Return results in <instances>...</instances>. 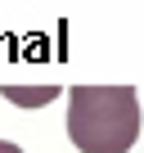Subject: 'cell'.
<instances>
[{
  "mask_svg": "<svg viewBox=\"0 0 144 153\" xmlns=\"http://www.w3.org/2000/svg\"><path fill=\"white\" fill-rule=\"evenodd\" d=\"M68 140L81 153H131L140 140V99L131 86L68 90Z\"/></svg>",
  "mask_w": 144,
  "mask_h": 153,
  "instance_id": "obj_1",
  "label": "cell"
},
{
  "mask_svg": "<svg viewBox=\"0 0 144 153\" xmlns=\"http://www.w3.org/2000/svg\"><path fill=\"white\" fill-rule=\"evenodd\" d=\"M0 153H23L18 144H9V140H0Z\"/></svg>",
  "mask_w": 144,
  "mask_h": 153,
  "instance_id": "obj_3",
  "label": "cell"
},
{
  "mask_svg": "<svg viewBox=\"0 0 144 153\" xmlns=\"http://www.w3.org/2000/svg\"><path fill=\"white\" fill-rule=\"evenodd\" d=\"M59 90L54 86H45V90H18V86H5V99H14V104H50Z\"/></svg>",
  "mask_w": 144,
  "mask_h": 153,
  "instance_id": "obj_2",
  "label": "cell"
}]
</instances>
